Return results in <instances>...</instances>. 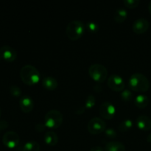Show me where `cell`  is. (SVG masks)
Segmentation results:
<instances>
[{
    "label": "cell",
    "mask_w": 151,
    "mask_h": 151,
    "mask_svg": "<svg viewBox=\"0 0 151 151\" xmlns=\"http://www.w3.org/2000/svg\"><path fill=\"white\" fill-rule=\"evenodd\" d=\"M20 77L22 81L25 84L32 86L39 82L41 79V74L35 66L30 64H27L22 66L21 69Z\"/></svg>",
    "instance_id": "6da1fadb"
},
{
    "label": "cell",
    "mask_w": 151,
    "mask_h": 151,
    "mask_svg": "<svg viewBox=\"0 0 151 151\" xmlns=\"http://www.w3.org/2000/svg\"><path fill=\"white\" fill-rule=\"evenodd\" d=\"M128 86L137 92H145L150 88V82L147 77L141 73H134L128 80Z\"/></svg>",
    "instance_id": "7a4b0ae2"
},
{
    "label": "cell",
    "mask_w": 151,
    "mask_h": 151,
    "mask_svg": "<svg viewBox=\"0 0 151 151\" xmlns=\"http://www.w3.org/2000/svg\"><path fill=\"white\" fill-rule=\"evenodd\" d=\"M85 31L83 22L79 20H73L67 24L66 33L69 39L74 41L79 39Z\"/></svg>",
    "instance_id": "3957f363"
},
{
    "label": "cell",
    "mask_w": 151,
    "mask_h": 151,
    "mask_svg": "<svg viewBox=\"0 0 151 151\" xmlns=\"http://www.w3.org/2000/svg\"><path fill=\"white\" fill-rule=\"evenodd\" d=\"M88 75L92 80L98 83L104 82L108 77L107 68L100 63H94L88 68Z\"/></svg>",
    "instance_id": "277c9868"
},
{
    "label": "cell",
    "mask_w": 151,
    "mask_h": 151,
    "mask_svg": "<svg viewBox=\"0 0 151 151\" xmlns=\"http://www.w3.org/2000/svg\"><path fill=\"white\" fill-rule=\"evenodd\" d=\"M63 114L56 109L49 111L44 116V124L48 128H58L63 122Z\"/></svg>",
    "instance_id": "5b68a950"
},
{
    "label": "cell",
    "mask_w": 151,
    "mask_h": 151,
    "mask_svg": "<svg viewBox=\"0 0 151 151\" xmlns=\"http://www.w3.org/2000/svg\"><path fill=\"white\" fill-rule=\"evenodd\" d=\"M106 129V124L103 119L100 117H94L91 119L87 125L88 132L94 135L104 132Z\"/></svg>",
    "instance_id": "8992f818"
},
{
    "label": "cell",
    "mask_w": 151,
    "mask_h": 151,
    "mask_svg": "<svg viewBox=\"0 0 151 151\" xmlns=\"http://www.w3.org/2000/svg\"><path fill=\"white\" fill-rule=\"evenodd\" d=\"M20 138L19 134L15 131H7L3 135L2 142L9 149H14L19 145Z\"/></svg>",
    "instance_id": "52a82bcc"
},
{
    "label": "cell",
    "mask_w": 151,
    "mask_h": 151,
    "mask_svg": "<svg viewBox=\"0 0 151 151\" xmlns=\"http://www.w3.org/2000/svg\"><path fill=\"white\" fill-rule=\"evenodd\" d=\"M108 86L114 91H122L125 89V81L121 76L118 75H110L107 81Z\"/></svg>",
    "instance_id": "ba28073f"
},
{
    "label": "cell",
    "mask_w": 151,
    "mask_h": 151,
    "mask_svg": "<svg viewBox=\"0 0 151 151\" xmlns=\"http://www.w3.org/2000/svg\"><path fill=\"white\" fill-rule=\"evenodd\" d=\"M100 115L106 119H113L116 114V108L111 102L106 101L101 104L99 109Z\"/></svg>",
    "instance_id": "9c48e42d"
},
{
    "label": "cell",
    "mask_w": 151,
    "mask_h": 151,
    "mask_svg": "<svg viewBox=\"0 0 151 151\" xmlns=\"http://www.w3.org/2000/svg\"><path fill=\"white\" fill-rule=\"evenodd\" d=\"M17 58V52L14 48L8 45H4L0 48V59L7 62H13Z\"/></svg>",
    "instance_id": "30bf717a"
},
{
    "label": "cell",
    "mask_w": 151,
    "mask_h": 151,
    "mask_svg": "<svg viewBox=\"0 0 151 151\" xmlns=\"http://www.w3.org/2000/svg\"><path fill=\"white\" fill-rule=\"evenodd\" d=\"M150 24L147 19L144 18H139L134 21V24L132 25V29L135 33L137 34H142L147 32L149 29Z\"/></svg>",
    "instance_id": "8fae6325"
},
{
    "label": "cell",
    "mask_w": 151,
    "mask_h": 151,
    "mask_svg": "<svg viewBox=\"0 0 151 151\" xmlns=\"http://www.w3.org/2000/svg\"><path fill=\"white\" fill-rule=\"evenodd\" d=\"M19 106L24 113H29L34 108V102L28 95H23L19 100Z\"/></svg>",
    "instance_id": "7c38bea8"
},
{
    "label": "cell",
    "mask_w": 151,
    "mask_h": 151,
    "mask_svg": "<svg viewBox=\"0 0 151 151\" xmlns=\"http://www.w3.org/2000/svg\"><path fill=\"white\" fill-rule=\"evenodd\" d=\"M137 128L141 131H147L151 129V119L146 115H140L136 119Z\"/></svg>",
    "instance_id": "4fadbf2b"
},
{
    "label": "cell",
    "mask_w": 151,
    "mask_h": 151,
    "mask_svg": "<svg viewBox=\"0 0 151 151\" xmlns=\"http://www.w3.org/2000/svg\"><path fill=\"white\" fill-rule=\"evenodd\" d=\"M41 83H42L43 87L44 88L50 90V91H53V90L56 89L58 86V83L57 80L52 76L45 77L42 80Z\"/></svg>",
    "instance_id": "5bb4252c"
},
{
    "label": "cell",
    "mask_w": 151,
    "mask_h": 151,
    "mask_svg": "<svg viewBox=\"0 0 151 151\" xmlns=\"http://www.w3.org/2000/svg\"><path fill=\"white\" fill-rule=\"evenodd\" d=\"M125 145L118 141L109 142L104 147V151H125Z\"/></svg>",
    "instance_id": "9a60e30c"
},
{
    "label": "cell",
    "mask_w": 151,
    "mask_h": 151,
    "mask_svg": "<svg viewBox=\"0 0 151 151\" xmlns=\"http://www.w3.org/2000/svg\"><path fill=\"white\" fill-rule=\"evenodd\" d=\"M44 142L50 146H55L58 142V136L55 131H48L44 134Z\"/></svg>",
    "instance_id": "2e32d148"
},
{
    "label": "cell",
    "mask_w": 151,
    "mask_h": 151,
    "mask_svg": "<svg viewBox=\"0 0 151 151\" xmlns=\"http://www.w3.org/2000/svg\"><path fill=\"white\" fill-rule=\"evenodd\" d=\"M128 15V12L125 8H118L114 14V19L116 22L121 24L126 20Z\"/></svg>",
    "instance_id": "e0dca14e"
},
{
    "label": "cell",
    "mask_w": 151,
    "mask_h": 151,
    "mask_svg": "<svg viewBox=\"0 0 151 151\" xmlns=\"http://www.w3.org/2000/svg\"><path fill=\"white\" fill-rule=\"evenodd\" d=\"M149 98L144 94H139L135 97L134 104L137 108L139 109H145L147 107L149 104Z\"/></svg>",
    "instance_id": "ac0fdd59"
},
{
    "label": "cell",
    "mask_w": 151,
    "mask_h": 151,
    "mask_svg": "<svg viewBox=\"0 0 151 151\" xmlns=\"http://www.w3.org/2000/svg\"><path fill=\"white\" fill-rule=\"evenodd\" d=\"M133 121L130 119H125L122 120L120 123L118 125L117 129L120 132H126L132 128Z\"/></svg>",
    "instance_id": "d6986e66"
},
{
    "label": "cell",
    "mask_w": 151,
    "mask_h": 151,
    "mask_svg": "<svg viewBox=\"0 0 151 151\" xmlns=\"http://www.w3.org/2000/svg\"><path fill=\"white\" fill-rule=\"evenodd\" d=\"M22 151H40V145L36 141H29L24 145Z\"/></svg>",
    "instance_id": "ffe728a7"
},
{
    "label": "cell",
    "mask_w": 151,
    "mask_h": 151,
    "mask_svg": "<svg viewBox=\"0 0 151 151\" xmlns=\"http://www.w3.org/2000/svg\"><path fill=\"white\" fill-rule=\"evenodd\" d=\"M120 97H121V99H122V100H124V101H125V102H128V101H131V100H133L134 95H133V93L131 90L125 88L123 91H121Z\"/></svg>",
    "instance_id": "44dd1931"
},
{
    "label": "cell",
    "mask_w": 151,
    "mask_h": 151,
    "mask_svg": "<svg viewBox=\"0 0 151 151\" xmlns=\"http://www.w3.org/2000/svg\"><path fill=\"white\" fill-rule=\"evenodd\" d=\"M96 103V99L93 94H89V95L87 97L86 100L85 101V105L84 106L86 107V109H91V108L94 107L95 106Z\"/></svg>",
    "instance_id": "7402d4cb"
},
{
    "label": "cell",
    "mask_w": 151,
    "mask_h": 151,
    "mask_svg": "<svg viewBox=\"0 0 151 151\" xmlns=\"http://www.w3.org/2000/svg\"><path fill=\"white\" fill-rule=\"evenodd\" d=\"M10 94H11L12 96H13V97H20V96H22V89H21V88L16 85L10 86Z\"/></svg>",
    "instance_id": "603a6c76"
},
{
    "label": "cell",
    "mask_w": 151,
    "mask_h": 151,
    "mask_svg": "<svg viewBox=\"0 0 151 151\" xmlns=\"http://www.w3.org/2000/svg\"><path fill=\"white\" fill-rule=\"evenodd\" d=\"M140 3L139 0H124L123 4L125 7H128V8H135L137 6L139 5V4Z\"/></svg>",
    "instance_id": "cb8c5ba5"
},
{
    "label": "cell",
    "mask_w": 151,
    "mask_h": 151,
    "mask_svg": "<svg viewBox=\"0 0 151 151\" xmlns=\"http://www.w3.org/2000/svg\"><path fill=\"white\" fill-rule=\"evenodd\" d=\"M86 27L89 32H96L98 31L99 25L94 22H88L86 24Z\"/></svg>",
    "instance_id": "d4e9b609"
},
{
    "label": "cell",
    "mask_w": 151,
    "mask_h": 151,
    "mask_svg": "<svg viewBox=\"0 0 151 151\" xmlns=\"http://www.w3.org/2000/svg\"><path fill=\"white\" fill-rule=\"evenodd\" d=\"M104 132L106 137L111 139L115 138V137H116V136H117V132H116V130L113 128H106V131H105Z\"/></svg>",
    "instance_id": "484cf974"
},
{
    "label": "cell",
    "mask_w": 151,
    "mask_h": 151,
    "mask_svg": "<svg viewBox=\"0 0 151 151\" xmlns=\"http://www.w3.org/2000/svg\"><path fill=\"white\" fill-rule=\"evenodd\" d=\"M47 128L44 123H37L35 125V128L36 130V131L38 132H43V131L45 130V128Z\"/></svg>",
    "instance_id": "4316f807"
},
{
    "label": "cell",
    "mask_w": 151,
    "mask_h": 151,
    "mask_svg": "<svg viewBox=\"0 0 151 151\" xmlns=\"http://www.w3.org/2000/svg\"><path fill=\"white\" fill-rule=\"evenodd\" d=\"M102 89H103V87L101 86V85H100V83H97V84H96V85H94V91H95V92H97V93L100 92V91H102Z\"/></svg>",
    "instance_id": "83f0119b"
},
{
    "label": "cell",
    "mask_w": 151,
    "mask_h": 151,
    "mask_svg": "<svg viewBox=\"0 0 151 151\" xmlns=\"http://www.w3.org/2000/svg\"><path fill=\"white\" fill-rule=\"evenodd\" d=\"M89 151H104V149L101 146H94V147H91Z\"/></svg>",
    "instance_id": "f1b7e54d"
},
{
    "label": "cell",
    "mask_w": 151,
    "mask_h": 151,
    "mask_svg": "<svg viewBox=\"0 0 151 151\" xmlns=\"http://www.w3.org/2000/svg\"><path fill=\"white\" fill-rule=\"evenodd\" d=\"M85 109H86L85 106H81V107H80L79 109L76 111V114H83L84 111H85Z\"/></svg>",
    "instance_id": "f546056e"
},
{
    "label": "cell",
    "mask_w": 151,
    "mask_h": 151,
    "mask_svg": "<svg viewBox=\"0 0 151 151\" xmlns=\"http://www.w3.org/2000/svg\"><path fill=\"white\" fill-rule=\"evenodd\" d=\"M147 141L148 142L151 143V133L147 137Z\"/></svg>",
    "instance_id": "4dcf8cb0"
},
{
    "label": "cell",
    "mask_w": 151,
    "mask_h": 151,
    "mask_svg": "<svg viewBox=\"0 0 151 151\" xmlns=\"http://www.w3.org/2000/svg\"><path fill=\"white\" fill-rule=\"evenodd\" d=\"M148 11L150 13V14L151 15V1L149 2L148 4Z\"/></svg>",
    "instance_id": "1f68e13d"
},
{
    "label": "cell",
    "mask_w": 151,
    "mask_h": 151,
    "mask_svg": "<svg viewBox=\"0 0 151 151\" xmlns=\"http://www.w3.org/2000/svg\"><path fill=\"white\" fill-rule=\"evenodd\" d=\"M1 109H0V117H1Z\"/></svg>",
    "instance_id": "d6a6232c"
},
{
    "label": "cell",
    "mask_w": 151,
    "mask_h": 151,
    "mask_svg": "<svg viewBox=\"0 0 151 151\" xmlns=\"http://www.w3.org/2000/svg\"><path fill=\"white\" fill-rule=\"evenodd\" d=\"M1 131V125H0V131Z\"/></svg>",
    "instance_id": "836d02e7"
}]
</instances>
